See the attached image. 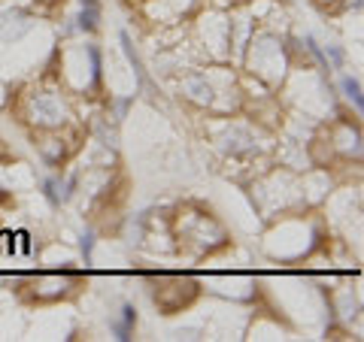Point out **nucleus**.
<instances>
[{
	"mask_svg": "<svg viewBox=\"0 0 364 342\" xmlns=\"http://www.w3.org/2000/svg\"><path fill=\"white\" fill-rule=\"evenodd\" d=\"M79 18H76V28L79 31H95L97 21H100V4L97 0H79Z\"/></svg>",
	"mask_w": 364,
	"mask_h": 342,
	"instance_id": "nucleus-3",
	"label": "nucleus"
},
{
	"mask_svg": "<svg viewBox=\"0 0 364 342\" xmlns=\"http://www.w3.org/2000/svg\"><path fill=\"white\" fill-rule=\"evenodd\" d=\"M85 55H88V61H91V79H100V49L97 45H85Z\"/></svg>",
	"mask_w": 364,
	"mask_h": 342,
	"instance_id": "nucleus-12",
	"label": "nucleus"
},
{
	"mask_svg": "<svg viewBox=\"0 0 364 342\" xmlns=\"http://www.w3.org/2000/svg\"><path fill=\"white\" fill-rule=\"evenodd\" d=\"M119 40H122V52H124V58H128V61H131V67H134V73H136V82H140V85H146L143 61H140V55H136V49H134V43H131V33H128V31H122V33H119Z\"/></svg>",
	"mask_w": 364,
	"mask_h": 342,
	"instance_id": "nucleus-6",
	"label": "nucleus"
},
{
	"mask_svg": "<svg viewBox=\"0 0 364 342\" xmlns=\"http://www.w3.org/2000/svg\"><path fill=\"white\" fill-rule=\"evenodd\" d=\"M340 88H343V94L355 104V109L361 112L364 109V97H361V85H358V79H352V76H343V82H340Z\"/></svg>",
	"mask_w": 364,
	"mask_h": 342,
	"instance_id": "nucleus-7",
	"label": "nucleus"
},
{
	"mask_svg": "<svg viewBox=\"0 0 364 342\" xmlns=\"http://www.w3.org/2000/svg\"><path fill=\"white\" fill-rule=\"evenodd\" d=\"M134 324H136V309H134L131 303H124V306H122V318H119V321H109L112 333H116L119 339H131Z\"/></svg>",
	"mask_w": 364,
	"mask_h": 342,
	"instance_id": "nucleus-4",
	"label": "nucleus"
},
{
	"mask_svg": "<svg viewBox=\"0 0 364 342\" xmlns=\"http://www.w3.org/2000/svg\"><path fill=\"white\" fill-rule=\"evenodd\" d=\"M58 188H61V179H46L43 182V194H46V200H49L52 206H58V203H61Z\"/></svg>",
	"mask_w": 364,
	"mask_h": 342,
	"instance_id": "nucleus-10",
	"label": "nucleus"
},
{
	"mask_svg": "<svg viewBox=\"0 0 364 342\" xmlns=\"http://www.w3.org/2000/svg\"><path fill=\"white\" fill-rule=\"evenodd\" d=\"M186 91L191 100H198V104H213V85L207 82V76H191L186 82Z\"/></svg>",
	"mask_w": 364,
	"mask_h": 342,
	"instance_id": "nucleus-5",
	"label": "nucleus"
},
{
	"mask_svg": "<svg viewBox=\"0 0 364 342\" xmlns=\"http://www.w3.org/2000/svg\"><path fill=\"white\" fill-rule=\"evenodd\" d=\"M43 158H46V161H49V164L55 167V164H58L61 158H64V145H61L58 140H49V143H43Z\"/></svg>",
	"mask_w": 364,
	"mask_h": 342,
	"instance_id": "nucleus-9",
	"label": "nucleus"
},
{
	"mask_svg": "<svg viewBox=\"0 0 364 342\" xmlns=\"http://www.w3.org/2000/svg\"><path fill=\"white\" fill-rule=\"evenodd\" d=\"M64 285H67V279H61V276H46V279H40V294L43 297H52V294H58V288L64 291Z\"/></svg>",
	"mask_w": 364,
	"mask_h": 342,
	"instance_id": "nucleus-8",
	"label": "nucleus"
},
{
	"mask_svg": "<svg viewBox=\"0 0 364 342\" xmlns=\"http://www.w3.org/2000/svg\"><path fill=\"white\" fill-rule=\"evenodd\" d=\"M16 236L21 239V252H25V255H31V233H28V231H18Z\"/></svg>",
	"mask_w": 364,
	"mask_h": 342,
	"instance_id": "nucleus-14",
	"label": "nucleus"
},
{
	"mask_svg": "<svg viewBox=\"0 0 364 342\" xmlns=\"http://www.w3.org/2000/svg\"><path fill=\"white\" fill-rule=\"evenodd\" d=\"M79 248H82V258H85V264H91V248H95V233L85 231L82 236H79Z\"/></svg>",
	"mask_w": 364,
	"mask_h": 342,
	"instance_id": "nucleus-13",
	"label": "nucleus"
},
{
	"mask_svg": "<svg viewBox=\"0 0 364 342\" xmlns=\"http://www.w3.org/2000/svg\"><path fill=\"white\" fill-rule=\"evenodd\" d=\"M304 43H306V49H310V55H313V58H316L318 64H322V67H331V64H328V55L322 52V45L316 43V37H310V33H306Z\"/></svg>",
	"mask_w": 364,
	"mask_h": 342,
	"instance_id": "nucleus-11",
	"label": "nucleus"
},
{
	"mask_svg": "<svg viewBox=\"0 0 364 342\" xmlns=\"http://www.w3.org/2000/svg\"><path fill=\"white\" fill-rule=\"evenodd\" d=\"M33 28V16L25 9H6L0 16V37L4 40H21Z\"/></svg>",
	"mask_w": 364,
	"mask_h": 342,
	"instance_id": "nucleus-2",
	"label": "nucleus"
},
{
	"mask_svg": "<svg viewBox=\"0 0 364 342\" xmlns=\"http://www.w3.org/2000/svg\"><path fill=\"white\" fill-rule=\"evenodd\" d=\"M46 4H52V0H46Z\"/></svg>",
	"mask_w": 364,
	"mask_h": 342,
	"instance_id": "nucleus-16",
	"label": "nucleus"
},
{
	"mask_svg": "<svg viewBox=\"0 0 364 342\" xmlns=\"http://www.w3.org/2000/svg\"><path fill=\"white\" fill-rule=\"evenodd\" d=\"M328 55H331V61H334V67H340L343 64V52L337 49V45H328Z\"/></svg>",
	"mask_w": 364,
	"mask_h": 342,
	"instance_id": "nucleus-15",
	"label": "nucleus"
},
{
	"mask_svg": "<svg viewBox=\"0 0 364 342\" xmlns=\"http://www.w3.org/2000/svg\"><path fill=\"white\" fill-rule=\"evenodd\" d=\"M31 121L40 128H58L64 121V104L55 94H37L31 100Z\"/></svg>",
	"mask_w": 364,
	"mask_h": 342,
	"instance_id": "nucleus-1",
	"label": "nucleus"
}]
</instances>
